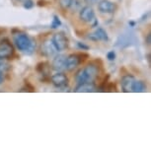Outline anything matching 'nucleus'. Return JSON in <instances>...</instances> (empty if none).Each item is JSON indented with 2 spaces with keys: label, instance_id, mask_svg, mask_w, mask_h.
<instances>
[{
  "label": "nucleus",
  "instance_id": "obj_6",
  "mask_svg": "<svg viewBox=\"0 0 151 151\" xmlns=\"http://www.w3.org/2000/svg\"><path fill=\"white\" fill-rule=\"evenodd\" d=\"M50 80H52V83L58 88L65 87L68 84V78L63 73L58 72L56 74H55V75H52V77H50Z\"/></svg>",
  "mask_w": 151,
  "mask_h": 151
},
{
  "label": "nucleus",
  "instance_id": "obj_22",
  "mask_svg": "<svg viewBox=\"0 0 151 151\" xmlns=\"http://www.w3.org/2000/svg\"><path fill=\"white\" fill-rule=\"evenodd\" d=\"M3 80H4V74L1 70H0V84L3 83Z\"/></svg>",
  "mask_w": 151,
  "mask_h": 151
},
{
  "label": "nucleus",
  "instance_id": "obj_24",
  "mask_svg": "<svg viewBox=\"0 0 151 151\" xmlns=\"http://www.w3.org/2000/svg\"><path fill=\"white\" fill-rule=\"evenodd\" d=\"M20 1H24V0H20Z\"/></svg>",
  "mask_w": 151,
  "mask_h": 151
},
{
  "label": "nucleus",
  "instance_id": "obj_16",
  "mask_svg": "<svg viewBox=\"0 0 151 151\" xmlns=\"http://www.w3.org/2000/svg\"><path fill=\"white\" fill-rule=\"evenodd\" d=\"M71 2H72V0H59V4H60V6L62 8H64V9L70 8Z\"/></svg>",
  "mask_w": 151,
  "mask_h": 151
},
{
  "label": "nucleus",
  "instance_id": "obj_8",
  "mask_svg": "<svg viewBox=\"0 0 151 151\" xmlns=\"http://www.w3.org/2000/svg\"><path fill=\"white\" fill-rule=\"evenodd\" d=\"M81 58L79 55H70L69 56H67L65 59V69L67 70H73L80 64Z\"/></svg>",
  "mask_w": 151,
  "mask_h": 151
},
{
  "label": "nucleus",
  "instance_id": "obj_23",
  "mask_svg": "<svg viewBox=\"0 0 151 151\" xmlns=\"http://www.w3.org/2000/svg\"><path fill=\"white\" fill-rule=\"evenodd\" d=\"M129 24L130 25V26H134L135 23H134V22H132V21H130V22H129Z\"/></svg>",
  "mask_w": 151,
  "mask_h": 151
},
{
  "label": "nucleus",
  "instance_id": "obj_5",
  "mask_svg": "<svg viewBox=\"0 0 151 151\" xmlns=\"http://www.w3.org/2000/svg\"><path fill=\"white\" fill-rule=\"evenodd\" d=\"M58 52V50H56L55 45H53L52 41L47 40V41L42 42V47H41V52H42V55L47 56V58H50V56L55 55Z\"/></svg>",
  "mask_w": 151,
  "mask_h": 151
},
{
  "label": "nucleus",
  "instance_id": "obj_12",
  "mask_svg": "<svg viewBox=\"0 0 151 151\" xmlns=\"http://www.w3.org/2000/svg\"><path fill=\"white\" fill-rule=\"evenodd\" d=\"M88 39L91 40V41H94V42H98V41H108L109 38H108V35L106 33L103 28H98L95 32L90 34L88 36Z\"/></svg>",
  "mask_w": 151,
  "mask_h": 151
},
{
  "label": "nucleus",
  "instance_id": "obj_10",
  "mask_svg": "<svg viewBox=\"0 0 151 151\" xmlns=\"http://www.w3.org/2000/svg\"><path fill=\"white\" fill-rule=\"evenodd\" d=\"M97 91L96 85L93 82H83L79 83V85L75 88V92L77 93H92Z\"/></svg>",
  "mask_w": 151,
  "mask_h": 151
},
{
  "label": "nucleus",
  "instance_id": "obj_14",
  "mask_svg": "<svg viewBox=\"0 0 151 151\" xmlns=\"http://www.w3.org/2000/svg\"><path fill=\"white\" fill-rule=\"evenodd\" d=\"M146 90V85L143 81H134L132 87V92L134 93H142Z\"/></svg>",
  "mask_w": 151,
  "mask_h": 151
},
{
  "label": "nucleus",
  "instance_id": "obj_20",
  "mask_svg": "<svg viewBox=\"0 0 151 151\" xmlns=\"http://www.w3.org/2000/svg\"><path fill=\"white\" fill-rule=\"evenodd\" d=\"M84 1H85V3H87V4H89V5H93V4L98 3L100 0H84Z\"/></svg>",
  "mask_w": 151,
  "mask_h": 151
},
{
  "label": "nucleus",
  "instance_id": "obj_4",
  "mask_svg": "<svg viewBox=\"0 0 151 151\" xmlns=\"http://www.w3.org/2000/svg\"><path fill=\"white\" fill-rule=\"evenodd\" d=\"M14 48L8 40H3L0 42V59L9 58L13 55Z\"/></svg>",
  "mask_w": 151,
  "mask_h": 151
},
{
  "label": "nucleus",
  "instance_id": "obj_21",
  "mask_svg": "<svg viewBox=\"0 0 151 151\" xmlns=\"http://www.w3.org/2000/svg\"><path fill=\"white\" fill-rule=\"evenodd\" d=\"M145 42H146L148 45L151 44V34H148L146 36V38H145Z\"/></svg>",
  "mask_w": 151,
  "mask_h": 151
},
{
  "label": "nucleus",
  "instance_id": "obj_17",
  "mask_svg": "<svg viewBox=\"0 0 151 151\" xmlns=\"http://www.w3.org/2000/svg\"><path fill=\"white\" fill-rule=\"evenodd\" d=\"M34 7V2L33 0H24V8L26 9H31Z\"/></svg>",
  "mask_w": 151,
  "mask_h": 151
},
{
  "label": "nucleus",
  "instance_id": "obj_2",
  "mask_svg": "<svg viewBox=\"0 0 151 151\" xmlns=\"http://www.w3.org/2000/svg\"><path fill=\"white\" fill-rule=\"evenodd\" d=\"M98 67L94 64H88L86 67L82 68L76 73L75 79L78 83L83 82H94L96 77L98 76Z\"/></svg>",
  "mask_w": 151,
  "mask_h": 151
},
{
  "label": "nucleus",
  "instance_id": "obj_1",
  "mask_svg": "<svg viewBox=\"0 0 151 151\" xmlns=\"http://www.w3.org/2000/svg\"><path fill=\"white\" fill-rule=\"evenodd\" d=\"M14 42L19 50L31 55L36 47V42L32 41L26 34L18 33L14 35Z\"/></svg>",
  "mask_w": 151,
  "mask_h": 151
},
{
  "label": "nucleus",
  "instance_id": "obj_3",
  "mask_svg": "<svg viewBox=\"0 0 151 151\" xmlns=\"http://www.w3.org/2000/svg\"><path fill=\"white\" fill-rule=\"evenodd\" d=\"M52 42L55 45L56 50L58 52H62V50H66L68 47V40L66 38V36L63 33H58L55 34L52 37Z\"/></svg>",
  "mask_w": 151,
  "mask_h": 151
},
{
  "label": "nucleus",
  "instance_id": "obj_19",
  "mask_svg": "<svg viewBox=\"0 0 151 151\" xmlns=\"http://www.w3.org/2000/svg\"><path fill=\"white\" fill-rule=\"evenodd\" d=\"M77 47L79 48H81V50H88V48H89V47H88V45L82 44V42H77Z\"/></svg>",
  "mask_w": 151,
  "mask_h": 151
},
{
  "label": "nucleus",
  "instance_id": "obj_13",
  "mask_svg": "<svg viewBox=\"0 0 151 151\" xmlns=\"http://www.w3.org/2000/svg\"><path fill=\"white\" fill-rule=\"evenodd\" d=\"M134 81H135V78L133 77L132 75L124 76L121 81V85H122V90H124V92H127V93L132 92V87Z\"/></svg>",
  "mask_w": 151,
  "mask_h": 151
},
{
  "label": "nucleus",
  "instance_id": "obj_11",
  "mask_svg": "<svg viewBox=\"0 0 151 151\" xmlns=\"http://www.w3.org/2000/svg\"><path fill=\"white\" fill-rule=\"evenodd\" d=\"M65 59H66V56L63 55H55V58H53L52 63V69L58 71V72L65 69Z\"/></svg>",
  "mask_w": 151,
  "mask_h": 151
},
{
  "label": "nucleus",
  "instance_id": "obj_18",
  "mask_svg": "<svg viewBox=\"0 0 151 151\" xmlns=\"http://www.w3.org/2000/svg\"><path fill=\"white\" fill-rule=\"evenodd\" d=\"M107 58L109 59L110 61H113L116 59V52H114V50H111V52H109L107 53Z\"/></svg>",
  "mask_w": 151,
  "mask_h": 151
},
{
  "label": "nucleus",
  "instance_id": "obj_9",
  "mask_svg": "<svg viewBox=\"0 0 151 151\" xmlns=\"http://www.w3.org/2000/svg\"><path fill=\"white\" fill-rule=\"evenodd\" d=\"M98 9L100 12L106 13V14H112L115 12L116 5L113 2L109 1V0H101L98 4Z\"/></svg>",
  "mask_w": 151,
  "mask_h": 151
},
{
  "label": "nucleus",
  "instance_id": "obj_7",
  "mask_svg": "<svg viewBox=\"0 0 151 151\" xmlns=\"http://www.w3.org/2000/svg\"><path fill=\"white\" fill-rule=\"evenodd\" d=\"M80 19L82 21L86 22V23H91L94 22L95 20V13L92 7L90 6H85L80 10Z\"/></svg>",
  "mask_w": 151,
  "mask_h": 151
},
{
  "label": "nucleus",
  "instance_id": "obj_15",
  "mask_svg": "<svg viewBox=\"0 0 151 151\" xmlns=\"http://www.w3.org/2000/svg\"><path fill=\"white\" fill-rule=\"evenodd\" d=\"M61 25V22L58 16H53V19H52V29H56V28H58L59 26Z\"/></svg>",
  "mask_w": 151,
  "mask_h": 151
}]
</instances>
